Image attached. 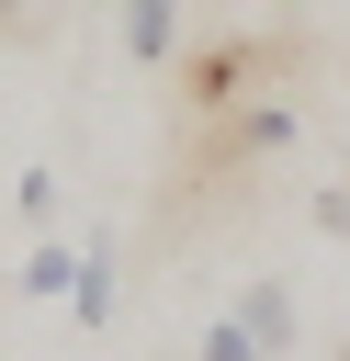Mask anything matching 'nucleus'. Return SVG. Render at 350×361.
Returning a JSON list of instances; mask_svg holds the SVG:
<instances>
[{
  "instance_id": "obj_1",
  "label": "nucleus",
  "mask_w": 350,
  "mask_h": 361,
  "mask_svg": "<svg viewBox=\"0 0 350 361\" xmlns=\"http://www.w3.org/2000/svg\"><path fill=\"white\" fill-rule=\"evenodd\" d=\"M248 79H271V45H260V34L203 45V56H192V113H237V102H248Z\"/></svg>"
},
{
  "instance_id": "obj_4",
  "label": "nucleus",
  "mask_w": 350,
  "mask_h": 361,
  "mask_svg": "<svg viewBox=\"0 0 350 361\" xmlns=\"http://www.w3.org/2000/svg\"><path fill=\"white\" fill-rule=\"evenodd\" d=\"M124 56L135 68H169L181 56V0H124Z\"/></svg>"
},
{
  "instance_id": "obj_5",
  "label": "nucleus",
  "mask_w": 350,
  "mask_h": 361,
  "mask_svg": "<svg viewBox=\"0 0 350 361\" xmlns=\"http://www.w3.org/2000/svg\"><path fill=\"white\" fill-rule=\"evenodd\" d=\"M68 282H79V248H56V237H34V248H23V271H11V293H23V305H68Z\"/></svg>"
},
{
  "instance_id": "obj_9",
  "label": "nucleus",
  "mask_w": 350,
  "mask_h": 361,
  "mask_svg": "<svg viewBox=\"0 0 350 361\" xmlns=\"http://www.w3.org/2000/svg\"><path fill=\"white\" fill-rule=\"evenodd\" d=\"M339 361H350V338H339Z\"/></svg>"
},
{
  "instance_id": "obj_2",
  "label": "nucleus",
  "mask_w": 350,
  "mask_h": 361,
  "mask_svg": "<svg viewBox=\"0 0 350 361\" xmlns=\"http://www.w3.org/2000/svg\"><path fill=\"white\" fill-rule=\"evenodd\" d=\"M282 147H294V102H282V90H248V102L226 113V135H215L226 169H237V158H282Z\"/></svg>"
},
{
  "instance_id": "obj_8",
  "label": "nucleus",
  "mask_w": 350,
  "mask_h": 361,
  "mask_svg": "<svg viewBox=\"0 0 350 361\" xmlns=\"http://www.w3.org/2000/svg\"><path fill=\"white\" fill-rule=\"evenodd\" d=\"M45 23V0H0V34H34Z\"/></svg>"
},
{
  "instance_id": "obj_6",
  "label": "nucleus",
  "mask_w": 350,
  "mask_h": 361,
  "mask_svg": "<svg viewBox=\"0 0 350 361\" xmlns=\"http://www.w3.org/2000/svg\"><path fill=\"white\" fill-rule=\"evenodd\" d=\"M237 327L282 361V350H294V293H282V282H248V293H237Z\"/></svg>"
},
{
  "instance_id": "obj_7",
  "label": "nucleus",
  "mask_w": 350,
  "mask_h": 361,
  "mask_svg": "<svg viewBox=\"0 0 350 361\" xmlns=\"http://www.w3.org/2000/svg\"><path fill=\"white\" fill-rule=\"evenodd\" d=\"M192 361H271V350H260V338H248V327H237V316H215V327H203V350H192Z\"/></svg>"
},
{
  "instance_id": "obj_3",
  "label": "nucleus",
  "mask_w": 350,
  "mask_h": 361,
  "mask_svg": "<svg viewBox=\"0 0 350 361\" xmlns=\"http://www.w3.org/2000/svg\"><path fill=\"white\" fill-rule=\"evenodd\" d=\"M113 305H124V282H113V237H90V248H79V282H68V316H79V327H113Z\"/></svg>"
}]
</instances>
